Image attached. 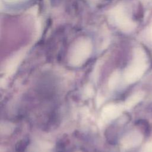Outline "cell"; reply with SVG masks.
<instances>
[{
    "instance_id": "1",
    "label": "cell",
    "mask_w": 152,
    "mask_h": 152,
    "mask_svg": "<svg viewBox=\"0 0 152 152\" xmlns=\"http://www.w3.org/2000/svg\"><path fill=\"white\" fill-rule=\"evenodd\" d=\"M122 111L121 106L117 104H109L105 106L102 112V116L106 121H112L117 118Z\"/></svg>"
},
{
    "instance_id": "2",
    "label": "cell",
    "mask_w": 152,
    "mask_h": 152,
    "mask_svg": "<svg viewBox=\"0 0 152 152\" xmlns=\"http://www.w3.org/2000/svg\"><path fill=\"white\" fill-rule=\"evenodd\" d=\"M140 141V136L134 132H131L125 135L122 140V144L126 148H129L136 145Z\"/></svg>"
},
{
    "instance_id": "3",
    "label": "cell",
    "mask_w": 152,
    "mask_h": 152,
    "mask_svg": "<svg viewBox=\"0 0 152 152\" xmlns=\"http://www.w3.org/2000/svg\"><path fill=\"white\" fill-rule=\"evenodd\" d=\"M120 79V74L118 72H114L110 77L109 79V87L110 89L115 88L118 84Z\"/></svg>"
},
{
    "instance_id": "4",
    "label": "cell",
    "mask_w": 152,
    "mask_h": 152,
    "mask_svg": "<svg viewBox=\"0 0 152 152\" xmlns=\"http://www.w3.org/2000/svg\"><path fill=\"white\" fill-rule=\"evenodd\" d=\"M140 96L139 94H135L132 95L131 97H130L129 99H128L127 101L126 102V106L128 107H131L133 105H134L139 100Z\"/></svg>"
}]
</instances>
